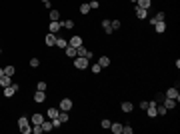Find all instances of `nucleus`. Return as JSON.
Listing matches in <instances>:
<instances>
[{"label": "nucleus", "mask_w": 180, "mask_h": 134, "mask_svg": "<svg viewBox=\"0 0 180 134\" xmlns=\"http://www.w3.org/2000/svg\"><path fill=\"white\" fill-rule=\"evenodd\" d=\"M18 128H20V132H22V134H30V132H32L30 120H28L26 116H20V118H18Z\"/></svg>", "instance_id": "obj_1"}, {"label": "nucleus", "mask_w": 180, "mask_h": 134, "mask_svg": "<svg viewBox=\"0 0 180 134\" xmlns=\"http://www.w3.org/2000/svg\"><path fill=\"white\" fill-rule=\"evenodd\" d=\"M88 64H90V60L86 56H76V58H74V68H78V70L88 68Z\"/></svg>", "instance_id": "obj_2"}, {"label": "nucleus", "mask_w": 180, "mask_h": 134, "mask_svg": "<svg viewBox=\"0 0 180 134\" xmlns=\"http://www.w3.org/2000/svg\"><path fill=\"white\" fill-rule=\"evenodd\" d=\"M18 88H20V86H18L16 82H12L10 86H6V88H2V94H4L6 98H12V96H14V94L18 92Z\"/></svg>", "instance_id": "obj_3"}, {"label": "nucleus", "mask_w": 180, "mask_h": 134, "mask_svg": "<svg viewBox=\"0 0 180 134\" xmlns=\"http://www.w3.org/2000/svg\"><path fill=\"white\" fill-rule=\"evenodd\" d=\"M164 96H166V98H172V100H176V102L180 100V92H178V88H176V86H172V88H168V90H166V94H164Z\"/></svg>", "instance_id": "obj_4"}, {"label": "nucleus", "mask_w": 180, "mask_h": 134, "mask_svg": "<svg viewBox=\"0 0 180 134\" xmlns=\"http://www.w3.org/2000/svg\"><path fill=\"white\" fill-rule=\"evenodd\" d=\"M72 106H74V104H72V100H70V98H62V100H60V104H58V108H60V110H64V112L72 110Z\"/></svg>", "instance_id": "obj_5"}, {"label": "nucleus", "mask_w": 180, "mask_h": 134, "mask_svg": "<svg viewBox=\"0 0 180 134\" xmlns=\"http://www.w3.org/2000/svg\"><path fill=\"white\" fill-rule=\"evenodd\" d=\"M44 100H46V92H44V90H36V92H34V102L42 104Z\"/></svg>", "instance_id": "obj_6"}, {"label": "nucleus", "mask_w": 180, "mask_h": 134, "mask_svg": "<svg viewBox=\"0 0 180 134\" xmlns=\"http://www.w3.org/2000/svg\"><path fill=\"white\" fill-rule=\"evenodd\" d=\"M76 56H86L88 60H92V52H90V50H86L84 46H78V48H76Z\"/></svg>", "instance_id": "obj_7"}, {"label": "nucleus", "mask_w": 180, "mask_h": 134, "mask_svg": "<svg viewBox=\"0 0 180 134\" xmlns=\"http://www.w3.org/2000/svg\"><path fill=\"white\" fill-rule=\"evenodd\" d=\"M68 46H74V48H78V46H82V38H80L78 34H74L70 40H68Z\"/></svg>", "instance_id": "obj_8"}, {"label": "nucleus", "mask_w": 180, "mask_h": 134, "mask_svg": "<svg viewBox=\"0 0 180 134\" xmlns=\"http://www.w3.org/2000/svg\"><path fill=\"white\" fill-rule=\"evenodd\" d=\"M162 106H166V110H172V108L176 106V100H172V98H166V96H162Z\"/></svg>", "instance_id": "obj_9"}, {"label": "nucleus", "mask_w": 180, "mask_h": 134, "mask_svg": "<svg viewBox=\"0 0 180 134\" xmlns=\"http://www.w3.org/2000/svg\"><path fill=\"white\" fill-rule=\"evenodd\" d=\"M44 42H46L48 48H50V46H54V44H56V34L48 32V34H46V38H44Z\"/></svg>", "instance_id": "obj_10"}, {"label": "nucleus", "mask_w": 180, "mask_h": 134, "mask_svg": "<svg viewBox=\"0 0 180 134\" xmlns=\"http://www.w3.org/2000/svg\"><path fill=\"white\" fill-rule=\"evenodd\" d=\"M12 84V76H0V88H6V86H10Z\"/></svg>", "instance_id": "obj_11"}, {"label": "nucleus", "mask_w": 180, "mask_h": 134, "mask_svg": "<svg viewBox=\"0 0 180 134\" xmlns=\"http://www.w3.org/2000/svg\"><path fill=\"white\" fill-rule=\"evenodd\" d=\"M134 12H136V16H138L140 20H144V18L148 16V10H146V8H140V6H136Z\"/></svg>", "instance_id": "obj_12"}, {"label": "nucleus", "mask_w": 180, "mask_h": 134, "mask_svg": "<svg viewBox=\"0 0 180 134\" xmlns=\"http://www.w3.org/2000/svg\"><path fill=\"white\" fill-rule=\"evenodd\" d=\"M40 126H42V130H44V132H50V130L54 128V126H52V120H50V118H44Z\"/></svg>", "instance_id": "obj_13"}, {"label": "nucleus", "mask_w": 180, "mask_h": 134, "mask_svg": "<svg viewBox=\"0 0 180 134\" xmlns=\"http://www.w3.org/2000/svg\"><path fill=\"white\" fill-rule=\"evenodd\" d=\"M164 18H166V14H164V12H158L156 16H152V18H150V24L154 26V24H156V22H162Z\"/></svg>", "instance_id": "obj_14"}, {"label": "nucleus", "mask_w": 180, "mask_h": 134, "mask_svg": "<svg viewBox=\"0 0 180 134\" xmlns=\"http://www.w3.org/2000/svg\"><path fill=\"white\" fill-rule=\"evenodd\" d=\"M110 130L114 134H122V124L120 122H110Z\"/></svg>", "instance_id": "obj_15"}, {"label": "nucleus", "mask_w": 180, "mask_h": 134, "mask_svg": "<svg viewBox=\"0 0 180 134\" xmlns=\"http://www.w3.org/2000/svg\"><path fill=\"white\" fill-rule=\"evenodd\" d=\"M60 28H62V24H60V20H58V22H50V26H48V30H50L52 34H56L58 30H60Z\"/></svg>", "instance_id": "obj_16"}, {"label": "nucleus", "mask_w": 180, "mask_h": 134, "mask_svg": "<svg viewBox=\"0 0 180 134\" xmlns=\"http://www.w3.org/2000/svg\"><path fill=\"white\" fill-rule=\"evenodd\" d=\"M48 18H50V22H58V20H60V12L58 10H50Z\"/></svg>", "instance_id": "obj_17"}, {"label": "nucleus", "mask_w": 180, "mask_h": 134, "mask_svg": "<svg viewBox=\"0 0 180 134\" xmlns=\"http://www.w3.org/2000/svg\"><path fill=\"white\" fill-rule=\"evenodd\" d=\"M42 120H44V116L40 112H34L32 114V124H42Z\"/></svg>", "instance_id": "obj_18"}, {"label": "nucleus", "mask_w": 180, "mask_h": 134, "mask_svg": "<svg viewBox=\"0 0 180 134\" xmlns=\"http://www.w3.org/2000/svg\"><path fill=\"white\" fill-rule=\"evenodd\" d=\"M154 30H156L158 34H162L164 30H166V22H164V20H162V22H156L154 24Z\"/></svg>", "instance_id": "obj_19"}, {"label": "nucleus", "mask_w": 180, "mask_h": 134, "mask_svg": "<svg viewBox=\"0 0 180 134\" xmlns=\"http://www.w3.org/2000/svg\"><path fill=\"white\" fill-rule=\"evenodd\" d=\"M150 4H152V0H136V6H140V8H150Z\"/></svg>", "instance_id": "obj_20"}, {"label": "nucleus", "mask_w": 180, "mask_h": 134, "mask_svg": "<svg viewBox=\"0 0 180 134\" xmlns=\"http://www.w3.org/2000/svg\"><path fill=\"white\" fill-rule=\"evenodd\" d=\"M60 24H62V28H66V30L74 28V20H70V18H66V20H60Z\"/></svg>", "instance_id": "obj_21"}, {"label": "nucleus", "mask_w": 180, "mask_h": 134, "mask_svg": "<svg viewBox=\"0 0 180 134\" xmlns=\"http://www.w3.org/2000/svg\"><path fill=\"white\" fill-rule=\"evenodd\" d=\"M98 64H100V68H106V66H110V58H108V56H100Z\"/></svg>", "instance_id": "obj_22"}, {"label": "nucleus", "mask_w": 180, "mask_h": 134, "mask_svg": "<svg viewBox=\"0 0 180 134\" xmlns=\"http://www.w3.org/2000/svg\"><path fill=\"white\" fill-rule=\"evenodd\" d=\"M102 28L106 34H112V26H110V20H102Z\"/></svg>", "instance_id": "obj_23"}, {"label": "nucleus", "mask_w": 180, "mask_h": 134, "mask_svg": "<svg viewBox=\"0 0 180 134\" xmlns=\"http://www.w3.org/2000/svg\"><path fill=\"white\" fill-rule=\"evenodd\" d=\"M54 46H58V48H66L68 40H66V38H58V36H56V44H54Z\"/></svg>", "instance_id": "obj_24"}, {"label": "nucleus", "mask_w": 180, "mask_h": 134, "mask_svg": "<svg viewBox=\"0 0 180 134\" xmlns=\"http://www.w3.org/2000/svg\"><path fill=\"white\" fill-rule=\"evenodd\" d=\"M58 112H60V108H48V118L54 120V118L58 116Z\"/></svg>", "instance_id": "obj_25"}, {"label": "nucleus", "mask_w": 180, "mask_h": 134, "mask_svg": "<svg viewBox=\"0 0 180 134\" xmlns=\"http://www.w3.org/2000/svg\"><path fill=\"white\" fill-rule=\"evenodd\" d=\"M66 56H70V58H76V48H74V46H66Z\"/></svg>", "instance_id": "obj_26"}, {"label": "nucleus", "mask_w": 180, "mask_h": 134, "mask_svg": "<svg viewBox=\"0 0 180 134\" xmlns=\"http://www.w3.org/2000/svg\"><path fill=\"white\" fill-rule=\"evenodd\" d=\"M120 108H122V112H132L134 106H132V102H122V106H120Z\"/></svg>", "instance_id": "obj_27"}, {"label": "nucleus", "mask_w": 180, "mask_h": 134, "mask_svg": "<svg viewBox=\"0 0 180 134\" xmlns=\"http://www.w3.org/2000/svg\"><path fill=\"white\" fill-rule=\"evenodd\" d=\"M58 118H60V122H62V124H66V122H68V114H66L64 110L58 112Z\"/></svg>", "instance_id": "obj_28"}, {"label": "nucleus", "mask_w": 180, "mask_h": 134, "mask_svg": "<svg viewBox=\"0 0 180 134\" xmlns=\"http://www.w3.org/2000/svg\"><path fill=\"white\" fill-rule=\"evenodd\" d=\"M80 12H82V14H88V12H90V6H88V2L80 4Z\"/></svg>", "instance_id": "obj_29"}, {"label": "nucleus", "mask_w": 180, "mask_h": 134, "mask_svg": "<svg viewBox=\"0 0 180 134\" xmlns=\"http://www.w3.org/2000/svg\"><path fill=\"white\" fill-rule=\"evenodd\" d=\"M40 132H44L42 126H40V124H32V134H40Z\"/></svg>", "instance_id": "obj_30"}, {"label": "nucleus", "mask_w": 180, "mask_h": 134, "mask_svg": "<svg viewBox=\"0 0 180 134\" xmlns=\"http://www.w3.org/2000/svg\"><path fill=\"white\" fill-rule=\"evenodd\" d=\"M4 74L6 76H14V66H4Z\"/></svg>", "instance_id": "obj_31"}, {"label": "nucleus", "mask_w": 180, "mask_h": 134, "mask_svg": "<svg viewBox=\"0 0 180 134\" xmlns=\"http://www.w3.org/2000/svg\"><path fill=\"white\" fill-rule=\"evenodd\" d=\"M156 112L160 114V116H164V114H168V110H166V106H158L156 104Z\"/></svg>", "instance_id": "obj_32"}, {"label": "nucleus", "mask_w": 180, "mask_h": 134, "mask_svg": "<svg viewBox=\"0 0 180 134\" xmlns=\"http://www.w3.org/2000/svg\"><path fill=\"white\" fill-rule=\"evenodd\" d=\"M110 26H112V30H118V28L122 26V22H120V20H110Z\"/></svg>", "instance_id": "obj_33"}, {"label": "nucleus", "mask_w": 180, "mask_h": 134, "mask_svg": "<svg viewBox=\"0 0 180 134\" xmlns=\"http://www.w3.org/2000/svg\"><path fill=\"white\" fill-rule=\"evenodd\" d=\"M46 88H48V84H46L44 80H40V82H38V86H36V90H44V92H46Z\"/></svg>", "instance_id": "obj_34"}, {"label": "nucleus", "mask_w": 180, "mask_h": 134, "mask_svg": "<svg viewBox=\"0 0 180 134\" xmlns=\"http://www.w3.org/2000/svg\"><path fill=\"white\" fill-rule=\"evenodd\" d=\"M90 70H92V72H94V74H100V64H92V66H90Z\"/></svg>", "instance_id": "obj_35"}, {"label": "nucleus", "mask_w": 180, "mask_h": 134, "mask_svg": "<svg viewBox=\"0 0 180 134\" xmlns=\"http://www.w3.org/2000/svg\"><path fill=\"white\" fill-rule=\"evenodd\" d=\"M30 66L38 68V66H40V60H38V58H30Z\"/></svg>", "instance_id": "obj_36"}, {"label": "nucleus", "mask_w": 180, "mask_h": 134, "mask_svg": "<svg viewBox=\"0 0 180 134\" xmlns=\"http://www.w3.org/2000/svg\"><path fill=\"white\" fill-rule=\"evenodd\" d=\"M88 6H90V10H92V8L96 10V8H98L100 4H98V0H90V2H88Z\"/></svg>", "instance_id": "obj_37"}, {"label": "nucleus", "mask_w": 180, "mask_h": 134, "mask_svg": "<svg viewBox=\"0 0 180 134\" xmlns=\"http://www.w3.org/2000/svg\"><path fill=\"white\" fill-rule=\"evenodd\" d=\"M122 134H132V126H128V124L122 126Z\"/></svg>", "instance_id": "obj_38"}, {"label": "nucleus", "mask_w": 180, "mask_h": 134, "mask_svg": "<svg viewBox=\"0 0 180 134\" xmlns=\"http://www.w3.org/2000/svg\"><path fill=\"white\" fill-rule=\"evenodd\" d=\"M100 126H102V128H110V120H106V118H104V120L100 122Z\"/></svg>", "instance_id": "obj_39"}, {"label": "nucleus", "mask_w": 180, "mask_h": 134, "mask_svg": "<svg viewBox=\"0 0 180 134\" xmlns=\"http://www.w3.org/2000/svg\"><path fill=\"white\" fill-rule=\"evenodd\" d=\"M148 106H150V102H146V100H142V102H140V108H142V110H146Z\"/></svg>", "instance_id": "obj_40"}, {"label": "nucleus", "mask_w": 180, "mask_h": 134, "mask_svg": "<svg viewBox=\"0 0 180 134\" xmlns=\"http://www.w3.org/2000/svg\"><path fill=\"white\" fill-rule=\"evenodd\" d=\"M50 2H52V0H42V4H44L46 8H48V6H50Z\"/></svg>", "instance_id": "obj_41"}, {"label": "nucleus", "mask_w": 180, "mask_h": 134, "mask_svg": "<svg viewBox=\"0 0 180 134\" xmlns=\"http://www.w3.org/2000/svg\"><path fill=\"white\" fill-rule=\"evenodd\" d=\"M0 76H4V68H0Z\"/></svg>", "instance_id": "obj_42"}, {"label": "nucleus", "mask_w": 180, "mask_h": 134, "mask_svg": "<svg viewBox=\"0 0 180 134\" xmlns=\"http://www.w3.org/2000/svg\"><path fill=\"white\" fill-rule=\"evenodd\" d=\"M0 54H2V48H0Z\"/></svg>", "instance_id": "obj_43"}, {"label": "nucleus", "mask_w": 180, "mask_h": 134, "mask_svg": "<svg viewBox=\"0 0 180 134\" xmlns=\"http://www.w3.org/2000/svg\"><path fill=\"white\" fill-rule=\"evenodd\" d=\"M130 2H136V0H130Z\"/></svg>", "instance_id": "obj_44"}]
</instances>
